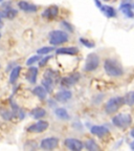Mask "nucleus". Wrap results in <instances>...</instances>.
I'll list each match as a JSON object with an SVG mask.
<instances>
[{
  "label": "nucleus",
  "mask_w": 134,
  "mask_h": 151,
  "mask_svg": "<svg viewBox=\"0 0 134 151\" xmlns=\"http://www.w3.org/2000/svg\"><path fill=\"white\" fill-rule=\"evenodd\" d=\"M104 69L110 77H120L124 73L122 65L114 59H107L104 63Z\"/></svg>",
  "instance_id": "f257e3e1"
},
{
  "label": "nucleus",
  "mask_w": 134,
  "mask_h": 151,
  "mask_svg": "<svg viewBox=\"0 0 134 151\" xmlns=\"http://www.w3.org/2000/svg\"><path fill=\"white\" fill-rule=\"evenodd\" d=\"M113 125L118 128H128L132 123V116L128 113H118L115 116L112 118Z\"/></svg>",
  "instance_id": "f03ea898"
},
{
  "label": "nucleus",
  "mask_w": 134,
  "mask_h": 151,
  "mask_svg": "<svg viewBox=\"0 0 134 151\" xmlns=\"http://www.w3.org/2000/svg\"><path fill=\"white\" fill-rule=\"evenodd\" d=\"M124 104H125V102H124V98L123 97L111 98V99L106 103L105 110H106V112L109 113V114H112V113L116 112Z\"/></svg>",
  "instance_id": "7ed1b4c3"
},
{
  "label": "nucleus",
  "mask_w": 134,
  "mask_h": 151,
  "mask_svg": "<svg viewBox=\"0 0 134 151\" xmlns=\"http://www.w3.org/2000/svg\"><path fill=\"white\" fill-rule=\"evenodd\" d=\"M68 35L63 31H52L49 33V42L52 45H59L67 42Z\"/></svg>",
  "instance_id": "20e7f679"
},
{
  "label": "nucleus",
  "mask_w": 134,
  "mask_h": 151,
  "mask_svg": "<svg viewBox=\"0 0 134 151\" xmlns=\"http://www.w3.org/2000/svg\"><path fill=\"white\" fill-rule=\"evenodd\" d=\"M100 64V58L97 54L91 52L87 56L86 58V62H85L84 69L86 71H93L99 67Z\"/></svg>",
  "instance_id": "39448f33"
},
{
  "label": "nucleus",
  "mask_w": 134,
  "mask_h": 151,
  "mask_svg": "<svg viewBox=\"0 0 134 151\" xmlns=\"http://www.w3.org/2000/svg\"><path fill=\"white\" fill-rule=\"evenodd\" d=\"M59 144V139L57 137H47L41 141L40 147L44 150H52Z\"/></svg>",
  "instance_id": "423d86ee"
},
{
  "label": "nucleus",
  "mask_w": 134,
  "mask_h": 151,
  "mask_svg": "<svg viewBox=\"0 0 134 151\" xmlns=\"http://www.w3.org/2000/svg\"><path fill=\"white\" fill-rule=\"evenodd\" d=\"M64 143H65V146L67 148L72 151H80L84 147V144H83L82 142L77 139H66Z\"/></svg>",
  "instance_id": "0eeeda50"
},
{
  "label": "nucleus",
  "mask_w": 134,
  "mask_h": 151,
  "mask_svg": "<svg viewBox=\"0 0 134 151\" xmlns=\"http://www.w3.org/2000/svg\"><path fill=\"white\" fill-rule=\"evenodd\" d=\"M48 126H49V124H48V122H46V121H39V122H37L36 124H34V125L29 126V127L27 128V130L29 132H37V133H40V132L45 131V130L48 128Z\"/></svg>",
  "instance_id": "6e6552de"
},
{
  "label": "nucleus",
  "mask_w": 134,
  "mask_h": 151,
  "mask_svg": "<svg viewBox=\"0 0 134 151\" xmlns=\"http://www.w3.org/2000/svg\"><path fill=\"white\" fill-rule=\"evenodd\" d=\"M90 132H91L92 134L97 135V137H104V135H106L109 133V129L106 126L95 125V126H92L91 129H90Z\"/></svg>",
  "instance_id": "1a4fd4ad"
},
{
  "label": "nucleus",
  "mask_w": 134,
  "mask_h": 151,
  "mask_svg": "<svg viewBox=\"0 0 134 151\" xmlns=\"http://www.w3.org/2000/svg\"><path fill=\"white\" fill-rule=\"evenodd\" d=\"M133 7H134V5L131 4L130 2H124V3H122V4H120V11L124 13V14H125L128 18H133L134 13H133V11H132V9H133Z\"/></svg>",
  "instance_id": "9d476101"
},
{
  "label": "nucleus",
  "mask_w": 134,
  "mask_h": 151,
  "mask_svg": "<svg viewBox=\"0 0 134 151\" xmlns=\"http://www.w3.org/2000/svg\"><path fill=\"white\" fill-rule=\"evenodd\" d=\"M71 97H72V93L69 90H62L56 94V100L59 102H66L71 99Z\"/></svg>",
  "instance_id": "9b49d317"
},
{
  "label": "nucleus",
  "mask_w": 134,
  "mask_h": 151,
  "mask_svg": "<svg viewBox=\"0 0 134 151\" xmlns=\"http://www.w3.org/2000/svg\"><path fill=\"white\" fill-rule=\"evenodd\" d=\"M19 5V9H21L22 11H24V12H36L37 11V6H36L35 4H31V3L26 2V1H20V2L18 3Z\"/></svg>",
  "instance_id": "f8f14e48"
},
{
  "label": "nucleus",
  "mask_w": 134,
  "mask_h": 151,
  "mask_svg": "<svg viewBox=\"0 0 134 151\" xmlns=\"http://www.w3.org/2000/svg\"><path fill=\"white\" fill-rule=\"evenodd\" d=\"M59 13V9L57 6H49L42 13V16L45 18H54Z\"/></svg>",
  "instance_id": "ddd939ff"
},
{
  "label": "nucleus",
  "mask_w": 134,
  "mask_h": 151,
  "mask_svg": "<svg viewBox=\"0 0 134 151\" xmlns=\"http://www.w3.org/2000/svg\"><path fill=\"white\" fill-rule=\"evenodd\" d=\"M37 75H38V69L37 67H29L27 71V75H26V79H27L32 84L36 83L37 81Z\"/></svg>",
  "instance_id": "4468645a"
},
{
  "label": "nucleus",
  "mask_w": 134,
  "mask_h": 151,
  "mask_svg": "<svg viewBox=\"0 0 134 151\" xmlns=\"http://www.w3.org/2000/svg\"><path fill=\"white\" fill-rule=\"evenodd\" d=\"M78 48L77 47H61L57 50V54L58 55H75L78 52Z\"/></svg>",
  "instance_id": "2eb2a0df"
},
{
  "label": "nucleus",
  "mask_w": 134,
  "mask_h": 151,
  "mask_svg": "<svg viewBox=\"0 0 134 151\" xmlns=\"http://www.w3.org/2000/svg\"><path fill=\"white\" fill-rule=\"evenodd\" d=\"M78 80H79V76L78 75H72V76H70V77H67V78L62 79L61 84H62V86H71V85L75 84Z\"/></svg>",
  "instance_id": "dca6fc26"
},
{
  "label": "nucleus",
  "mask_w": 134,
  "mask_h": 151,
  "mask_svg": "<svg viewBox=\"0 0 134 151\" xmlns=\"http://www.w3.org/2000/svg\"><path fill=\"white\" fill-rule=\"evenodd\" d=\"M33 92H34V94H36V96L39 98V99L44 100V99H46L47 92L48 91H47L43 86H37V87L34 88Z\"/></svg>",
  "instance_id": "f3484780"
},
{
  "label": "nucleus",
  "mask_w": 134,
  "mask_h": 151,
  "mask_svg": "<svg viewBox=\"0 0 134 151\" xmlns=\"http://www.w3.org/2000/svg\"><path fill=\"white\" fill-rule=\"evenodd\" d=\"M104 14L106 15L108 18H113V17L116 16L115 9H113L112 6H109V5H102V7L100 9Z\"/></svg>",
  "instance_id": "a211bd4d"
},
{
  "label": "nucleus",
  "mask_w": 134,
  "mask_h": 151,
  "mask_svg": "<svg viewBox=\"0 0 134 151\" xmlns=\"http://www.w3.org/2000/svg\"><path fill=\"white\" fill-rule=\"evenodd\" d=\"M31 114H32V116H33L34 119H41V118H43V116L46 114V111H45V109L44 108H35L33 111L31 112Z\"/></svg>",
  "instance_id": "6ab92c4d"
},
{
  "label": "nucleus",
  "mask_w": 134,
  "mask_h": 151,
  "mask_svg": "<svg viewBox=\"0 0 134 151\" xmlns=\"http://www.w3.org/2000/svg\"><path fill=\"white\" fill-rule=\"evenodd\" d=\"M54 113L58 118L62 119V120H68L69 119V114L65 108H57L54 110Z\"/></svg>",
  "instance_id": "aec40b11"
},
{
  "label": "nucleus",
  "mask_w": 134,
  "mask_h": 151,
  "mask_svg": "<svg viewBox=\"0 0 134 151\" xmlns=\"http://www.w3.org/2000/svg\"><path fill=\"white\" fill-rule=\"evenodd\" d=\"M20 70H21V67H20V66H16L12 70L11 76H9V82L12 83V84H14L17 81V79H18V77H19V73H20Z\"/></svg>",
  "instance_id": "412c9836"
},
{
  "label": "nucleus",
  "mask_w": 134,
  "mask_h": 151,
  "mask_svg": "<svg viewBox=\"0 0 134 151\" xmlns=\"http://www.w3.org/2000/svg\"><path fill=\"white\" fill-rule=\"evenodd\" d=\"M124 102L125 104L129 105V106H133L134 105V91H130L124 97Z\"/></svg>",
  "instance_id": "4be33fe9"
},
{
  "label": "nucleus",
  "mask_w": 134,
  "mask_h": 151,
  "mask_svg": "<svg viewBox=\"0 0 134 151\" xmlns=\"http://www.w3.org/2000/svg\"><path fill=\"white\" fill-rule=\"evenodd\" d=\"M2 14L4 18L13 19L17 15V11L13 9L12 7H9V9H4V11H2Z\"/></svg>",
  "instance_id": "5701e85b"
},
{
  "label": "nucleus",
  "mask_w": 134,
  "mask_h": 151,
  "mask_svg": "<svg viewBox=\"0 0 134 151\" xmlns=\"http://www.w3.org/2000/svg\"><path fill=\"white\" fill-rule=\"evenodd\" d=\"M85 147L90 151H94V150H97V149H99V146H97V143H95L93 139H88V141H86Z\"/></svg>",
  "instance_id": "b1692460"
},
{
  "label": "nucleus",
  "mask_w": 134,
  "mask_h": 151,
  "mask_svg": "<svg viewBox=\"0 0 134 151\" xmlns=\"http://www.w3.org/2000/svg\"><path fill=\"white\" fill-rule=\"evenodd\" d=\"M42 86L47 90V91H50L52 89V78H44L42 81Z\"/></svg>",
  "instance_id": "393cba45"
},
{
  "label": "nucleus",
  "mask_w": 134,
  "mask_h": 151,
  "mask_svg": "<svg viewBox=\"0 0 134 151\" xmlns=\"http://www.w3.org/2000/svg\"><path fill=\"white\" fill-rule=\"evenodd\" d=\"M52 50H54V46H44V47L39 48V50H37V52L39 55H46V54H48V52H52Z\"/></svg>",
  "instance_id": "a878e982"
},
{
  "label": "nucleus",
  "mask_w": 134,
  "mask_h": 151,
  "mask_svg": "<svg viewBox=\"0 0 134 151\" xmlns=\"http://www.w3.org/2000/svg\"><path fill=\"white\" fill-rule=\"evenodd\" d=\"M40 59H41V57H40V56H34V57H31V58H29V59H28L27 61H26V65H28V66L33 65L34 63L38 62Z\"/></svg>",
  "instance_id": "bb28decb"
},
{
  "label": "nucleus",
  "mask_w": 134,
  "mask_h": 151,
  "mask_svg": "<svg viewBox=\"0 0 134 151\" xmlns=\"http://www.w3.org/2000/svg\"><path fill=\"white\" fill-rule=\"evenodd\" d=\"M80 41L82 42L83 45H85L86 47H88V48H92V47H94V43L91 42V41L87 40V39H84V38H81Z\"/></svg>",
  "instance_id": "cd10ccee"
},
{
  "label": "nucleus",
  "mask_w": 134,
  "mask_h": 151,
  "mask_svg": "<svg viewBox=\"0 0 134 151\" xmlns=\"http://www.w3.org/2000/svg\"><path fill=\"white\" fill-rule=\"evenodd\" d=\"M62 25L64 26V27L67 29L68 32H72L73 31V28H72V26L70 25V24L68 23V22H66V21H62Z\"/></svg>",
  "instance_id": "c85d7f7f"
},
{
  "label": "nucleus",
  "mask_w": 134,
  "mask_h": 151,
  "mask_svg": "<svg viewBox=\"0 0 134 151\" xmlns=\"http://www.w3.org/2000/svg\"><path fill=\"white\" fill-rule=\"evenodd\" d=\"M94 2H95V4H97V6L99 7V9H101L102 5H103L101 2H100V0H94Z\"/></svg>",
  "instance_id": "c756f323"
},
{
  "label": "nucleus",
  "mask_w": 134,
  "mask_h": 151,
  "mask_svg": "<svg viewBox=\"0 0 134 151\" xmlns=\"http://www.w3.org/2000/svg\"><path fill=\"white\" fill-rule=\"evenodd\" d=\"M48 59H50L49 57H46V58L44 59V61H41V62H40V65H44V64L46 63L47 61H48Z\"/></svg>",
  "instance_id": "7c9ffc66"
},
{
  "label": "nucleus",
  "mask_w": 134,
  "mask_h": 151,
  "mask_svg": "<svg viewBox=\"0 0 134 151\" xmlns=\"http://www.w3.org/2000/svg\"><path fill=\"white\" fill-rule=\"evenodd\" d=\"M130 148H131V149H132V150H134V141H133V142H132L131 144H130Z\"/></svg>",
  "instance_id": "2f4dec72"
},
{
  "label": "nucleus",
  "mask_w": 134,
  "mask_h": 151,
  "mask_svg": "<svg viewBox=\"0 0 134 151\" xmlns=\"http://www.w3.org/2000/svg\"><path fill=\"white\" fill-rule=\"evenodd\" d=\"M2 18H4V17H3L2 12H0V22H1V19H2Z\"/></svg>",
  "instance_id": "473e14b6"
},
{
  "label": "nucleus",
  "mask_w": 134,
  "mask_h": 151,
  "mask_svg": "<svg viewBox=\"0 0 134 151\" xmlns=\"http://www.w3.org/2000/svg\"><path fill=\"white\" fill-rule=\"evenodd\" d=\"M130 134H131V137L134 139V129H132V130H131V133H130Z\"/></svg>",
  "instance_id": "72a5a7b5"
},
{
  "label": "nucleus",
  "mask_w": 134,
  "mask_h": 151,
  "mask_svg": "<svg viewBox=\"0 0 134 151\" xmlns=\"http://www.w3.org/2000/svg\"><path fill=\"white\" fill-rule=\"evenodd\" d=\"M2 27V23H1V22H0V28Z\"/></svg>",
  "instance_id": "f704fd0d"
},
{
  "label": "nucleus",
  "mask_w": 134,
  "mask_h": 151,
  "mask_svg": "<svg viewBox=\"0 0 134 151\" xmlns=\"http://www.w3.org/2000/svg\"><path fill=\"white\" fill-rule=\"evenodd\" d=\"M0 38H1V34H0Z\"/></svg>",
  "instance_id": "c9c22d12"
},
{
  "label": "nucleus",
  "mask_w": 134,
  "mask_h": 151,
  "mask_svg": "<svg viewBox=\"0 0 134 151\" xmlns=\"http://www.w3.org/2000/svg\"><path fill=\"white\" fill-rule=\"evenodd\" d=\"M105 1H109V0H105Z\"/></svg>",
  "instance_id": "e433bc0d"
},
{
  "label": "nucleus",
  "mask_w": 134,
  "mask_h": 151,
  "mask_svg": "<svg viewBox=\"0 0 134 151\" xmlns=\"http://www.w3.org/2000/svg\"><path fill=\"white\" fill-rule=\"evenodd\" d=\"M1 1H2V0H0V2H1Z\"/></svg>",
  "instance_id": "4c0bfd02"
}]
</instances>
